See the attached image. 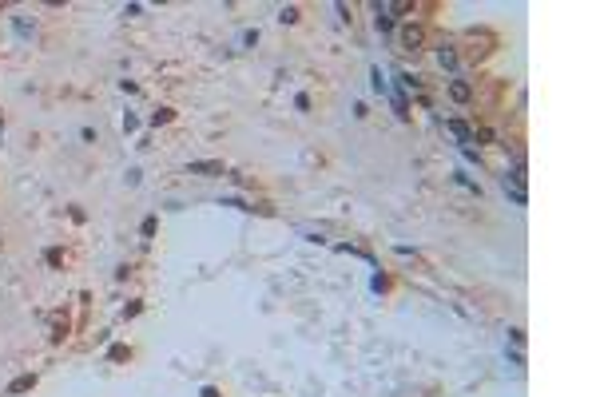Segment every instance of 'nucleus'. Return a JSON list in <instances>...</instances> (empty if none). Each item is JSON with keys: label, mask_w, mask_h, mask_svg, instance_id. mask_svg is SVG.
<instances>
[{"label": "nucleus", "mask_w": 596, "mask_h": 397, "mask_svg": "<svg viewBox=\"0 0 596 397\" xmlns=\"http://www.w3.org/2000/svg\"><path fill=\"white\" fill-rule=\"evenodd\" d=\"M421 44H425V28H421V24H405V28L398 32V48H402V52H421Z\"/></svg>", "instance_id": "obj_1"}, {"label": "nucleus", "mask_w": 596, "mask_h": 397, "mask_svg": "<svg viewBox=\"0 0 596 397\" xmlns=\"http://www.w3.org/2000/svg\"><path fill=\"white\" fill-rule=\"evenodd\" d=\"M445 127H449V131H453V135H457V139H461V147H469V143H477V131H473V127H469V123H461V120H449Z\"/></svg>", "instance_id": "obj_2"}, {"label": "nucleus", "mask_w": 596, "mask_h": 397, "mask_svg": "<svg viewBox=\"0 0 596 397\" xmlns=\"http://www.w3.org/2000/svg\"><path fill=\"white\" fill-rule=\"evenodd\" d=\"M191 175H223V163L219 159H199V163H191Z\"/></svg>", "instance_id": "obj_3"}, {"label": "nucleus", "mask_w": 596, "mask_h": 397, "mask_svg": "<svg viewBox=\"0 0 596 397\" xmlns=\"http://www.w3.org/2000/svg\"><path fill=\"white\" fill-rule=\"evenodd\" d=\"M449 95H453L457 104H469V100H473V88H469L465 80H453V84H449Z\"/></svg>", "instance_id": "obj_4"}, {"label": "nucleus", "mask_w": 596, "mask_h": 397, "mask_svg": "<svg viewBox=\"0 0 596 397\" xmlns=\"http://www.w3.org/2000/svg\"><path fill=\"white\" fill-rule=\"evenodd\" d=\"M437 60H441V68H449V72H453V68H457V52H453L449 44H441V48H437Z\"/></svg>", "instance_id": "obj_5"}, {"label": "nucleus", "mask_w": 596, "mask_h": 397, "mask_svg": "<svg viewBox=\"0 0 596 397\" xmlns=\"http://www.w3.org/2000/svg\"><path fill=\"white\" fill-rule=\"evenodd\" d=\"M501 183H505V195L513 198V203H517V207H525V203H529V195H525L521 187H513V183H509V179H505V175H501Z\"/></svg>", "instance_id": "obj_6"}, {"label": "nucleus", "mask_w": 596, "mask_h": 397, "mask_svg": "<svg viewBox=\"0 0 596 397\" xmlns=\"http://www.w3.org/2000/svg\"><path fill=\"white\" fill-rule=\"evenodd\" d=\"M32 385H36V378H32V373H24V378H16V382L8 385V397H16V393H24V389H32Z\"/></svg>", "instance_id": "obj_7"}, {"label": "nucleus", "mask_w": 596, "mask_h": 397, "mask_svg": "<svg viewBox=\"0 0 596 397\" xmlns=\"http://www.w3.org/2000/svg\"><path fill=\"white\" fill-rule=\"evenodd\" d=\"M278 20H283V24H294V20H298V8H294V4H286L283 12H278Z\"/></svg>", "instance_id": "obj_8"}, {"label": "nucleus", "mask_w": 596, "mask_h": 397, "mask_svg": "<svg viewBox=\"0 0 596 397\" xmlns=\"http://www.w3.org/2000/svg\"><path fill=\"white\" fill-rule=\"evenodd\" d=\"M171 115H175V111H171V107H159V111H155V115H151V123H155V127H159V123H167V120H171Z\"/></svg>", "instance_id": "obj_9"}, {"label": "nucleus", "mask_w": 596, "mask_h": 397, "mask_svg": "<svg viewBox=\"0 0 596 397\" xmlns=\"http://www.w3.org/2000/svg\"><path fill=\"white\" fill-rule=\"evenodd\" d=\"M374 92H382V95L389 92V84H386V80H382V72H378V68H374Z\"/></svg>", "instance_id": "obj_10"}, {"label": "nucleus", "mask_w": 596, "mask_h": 397, "mask_svg": "<svg viewBox=\"0 0 596 397\" xmlns=\"http://www.w3.org/2000/svg\"><path fill=\"white\" fill-rule=\"evenodd\" d=\"M509 338H513L517 346H525V330H521V326H513V330H509Z\"/></svg>", "instance_id": "obj_11"}, {"label": "nucleus", "mask_w": 596, "mask_h": 397, "mask_svg": "<svg viewBox=\"0 0 596 397\" xmlns=\"http://www.w3.org/2000/svg\"><path fill=\"white\" fill-rule=\"evenodd\" d=\"M199 397H219V389H211V385H207V389H203Z\"/></svg>", "instance_id": "obj_12"}]
</instances>
